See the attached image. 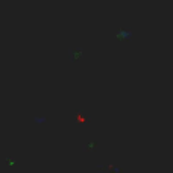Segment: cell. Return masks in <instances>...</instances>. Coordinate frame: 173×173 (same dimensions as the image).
I'll return each instance as SVG.
<instances>
[{"label": "cell", "instance_id": "obj_1", "mask_svg": "<svg viewBox=\"0 0 173 173\" xmlns=\"http://www.w3.org/2000/svg\"><path fill=\"white\" fill-rule=\"evenodd\" d=\"M70 55H72V59H75L73 56H81L82 55V49H79V50H70Z\"/></svg>", "mask_w": 173, "mask_h": 173}]
</instances>
